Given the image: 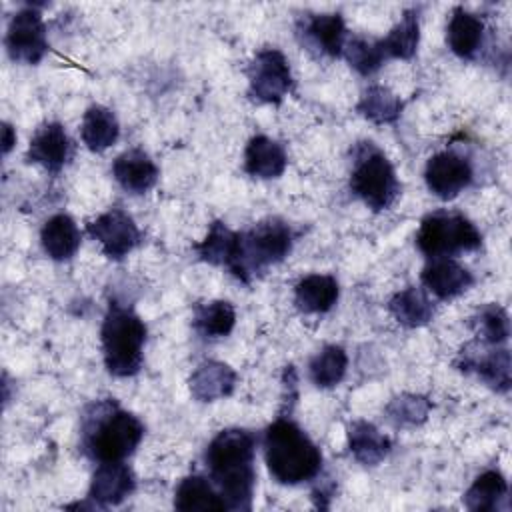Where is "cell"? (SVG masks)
I'll return each instance as SVG.
<instances>
[{
  "label": "cell",
  "mask_w": 512,
  "mask_h": 512,
  "mask_svg": "<svg viewBox=\"0 0 512 512\" xmlns=\"http://www.w3.org/2000/svg\"><path fill=\"white\" fill-rule=\"evenodd\" d=\"M256 436L244 428L218 432L204 454L210 480L228 510H250L256 486Z\"/></svg>",
  "instance_id": "1"
},
{
  "label": "cell",
  "mask_w": 512,
  "mask_h": 512,
  "mask_svg": "<svg viewBox=\"0 0 512 512\" xmlns=\"http://www.w3.org/2000/svg\"><path fill=\"white\" fill-rule=\"evenodd\" d=\"M144 436V424L114 398L96 400L82 412L80 446L96 462H122Z\"/></svg>",
  "instance_id": "2"
},
{
  "label": "cell",
  "mask_w": 512,
  "mask_h": 512,
  "mask_svg": "<svg viewBox=\"0 0 512 512\" xmlns=\"http://www.w3.org/2000/svg\"><path fill=\"white\" fill-rule=\"evenodd\" d=\"M264 458L272 478L296 486L320 474L322 452L290 416H278L264 432Z\"/></svg>",
  "instance_id": "3"
},
{
  "label": "cell",
  "mask_w": 512,
  "mask_h": 512,
  "mask_svg": "<svg viewBox=\"0 0 512 512\" xmlns=\"http://www.w3.org/2000/svg\"><path fill=\"white\" fill-rule=\"evenodd\" d=\"M106 370L112 376L128 378L142 368V348L146 342V324L118 300H110L100 330Z\"/></svg>",
  "instance_id": "4"
},
{
  "label": "cell",
  "mask_w": 512,
  "mask_h": 512,
  "mask_svg": "<svg viewBox=\"0 0 512 512\" xmlns=\"http://www.w3.org/2000/svg\"><path fill=\"white\" fill-rule=\"evenodd\" d=\"M350 190L372 212L388 210L400 194L392 162L374 142H358L352 150Z\"/></svg>",
  "instance_id": "5"
},
{
  "label": "cell",
  "mask_w": 512,
  "mask_h": 512,
  "mask_svg": "<svg viewBox=\"0 0 512 512\" xmlns=\"http://www.w3.org/2000/svg\"><path fill=\"white\" fill-rule=\"evenodd\" d=\"M292 244V228L284 220H260L246 232H240L238 258L232 268V276L244 284H250L258 272L282 262L290 254Z\"/></svg>",
  "instance_id": "6"
},
{
  "label": "cell",
  "mask_w": 512,
  "mask_h": 512,
  "mask_svg": "<svg viewBox=\"0 0 512 512\" xmlns=\"http://www.w3.org/2000/svg\"><path fill=\"white\" fill-rule=\"evenodd\" d=\"M418 250L430 258H452L460 252H472L482 246V234L464 214L432 212L422 218L416 232Z\"/></svg>",
  "instance_id": "7"
},
{
  "label": "cell",
  "mask_w": 512,
  "mask_h": 512,
  "mask_svg": "<svg viewBox=\"0 0 512 512\" xmlns=\"http://www.w3.org/2000/svg\"><path fill=\"white\" fill-rule=\"evenodd\" d=\"M292 88V72L278 48H262L248 68V94L262 104H280Z\"/></svg>",
  "instance_id": "8"
},
{
  "label": "cell",
  "mask_w": 512,
  "mask_h": 512,
  "mask_svg": "<svg viewBox=\"0 0 512 512\" xmlns=\"http://www.w3.org/2000/svg\"><path fill=\"white\" fill-rule=\"evenodd\" d=\"M6 50L14 62L38 64L48 52L46 24L38 6L20 8L8 22Z\"/></svg>",
  "instance_id": "9"
},
{
  "label": "cell",
  "mask_w": 512,
  "mask_h": 512,
  "mask_svg": "<svg viewBox=\"0 0 512 512\" xmlns=\"http://www.w3.org/2000/svg\"><path fill=\"white\" fill-rule=\"evenodd\" d=\"M454 366L466 374L474 372L486 386L500 394H506L510 390L512 364L510 352L506 348H496L480 340H474L458 352Z\"/></svg>",
  "instance_id": "10"
},
{
  "label": "cell",
  "mask_w": 512,
  "mask_h": 512,
  "mask_svg": "<svg viewBox=\"0 0 512 512\" xmlns=\"http://www.w3.org/2000/svg\"><path fill=\"white\" fill-rule=\"evenodd\" d=\"M86 232L102 246V252L110 260L126 258L142 238L134 218L118 206L106 210L96 220H90L86 224Z\"/></svg>",
  "instance_id": "11"
},
{
  "label": "cell",
  "mask_w": 512,
  "mask_h": 512,
  "mask_svg": "<svg viewBox=\"0 0 512 512\" xmlns=\"http://www.w3.org/2000/svg\"><path fill=\"white\" fill-rule=\"evenodd\" d=\"M428 190L440 200L456 198L472 182L470 160L454 150L434 154L424 170Z\"/></svg>",
  "instance_id": "12"
},
{
  "label": "cell",
  "mask_w": 512,
  "mask_h": 512,
  "mask_svg": "<svg viewBox=\"0 0 512 512\" xmlns=\"http://www.w3.org/2000/svg\"><path fill=\"white\" fill-rule=\"evenodd\" d=\"M72 154L74 146L64 126L60 122H46L30 138L26 156L30 162L40 164L44 170L56 174L68 164Z\"/></svg>",
  "instance_id": "13"
},
{
  "label": "cell",
  "mask_w": 512,
  "mask_h": 512,
  "mask_svg": "<svg viewBox=\"0 0 512 512\" xmlns=\"http://www.w3.org/2000/svg\"><path fill=\"white\" fill-rule=\"evenodd\" d=\"M136 488V476L124 462H102L92 474L88 498L96 506H116Z\"/></svg>",
  "instance_id": "14"
},
{
  "label": "cell",
  "mask_w": 512,
  "mask_h": 512,
  "mask_svg": "<svg viewBox=\"0 0 512 512\" xmlns=\"http://www.w3.org/2000/svg\"><path fill=\"white\" fill-rule=\"evenodd\" d=\"M420 280L440 300H452L474 284L472 272L454 258H430L420 272Z\"/></svg>",
  "instance_id": "15"
},
{
  "label": "cell",
  "mask_w": 512,
  "mask_h": 512,
  "mask_svg": "<svg viewBox=\"0 0 512 512\" xmlns=\"http://www.w3.org/2000/svg\"><path fill=\"white\" fill-rule=\"evenodd\" d=\"M116 182L130 194H144L158 182V166L140 148H130L116 156L112 164Z\"/></svg>",
  "instance_id": "16"
},
{
  "label": "cell",
  "mask_w": 512,
  "mask_h": 512,
  "mask_svg": "<svg viewBox=\"0 0 512 512\" xmlns=\"http://www.w3.org/2000/svg\"><path fill=\"white\" fill-rule=\"evenodd\" d=\"M188 386L198 402H214L232 394L236 372L220 360H204L190 374Z\"/></svg>",
  "instance_id": "17"
},
{
  "label": "cell",
  "mask_w": 512,
  "mask_h": 512,
  "mask_svg": "<svg viewBox=\"0 0 512 512\" xmlns=\"http://www.w3.org/2000/svg\"><path fill=\"white\" fill-rule=\"evenodd\" d=\"M286 164L288 156L280 142L264 134H256L248 140L244 150V170L250 176L262 180L278 178L286 170Z\"/></svg>",
  "instance_id": "18"
},
{
  "label": "cell",
  "mask_w": 512,
  "mask_h": 512,
  "mask_svg": "<svg viewBox=\"0 0 512 512\" xmlns=\"http://www.w3.org/2000/svg\"><path fill=\"white\" fill-rule=\"evenodd\" d=\"M484 40V22L474 12L456 6L446 26L448 48L462 60H472Z\"/></svg>",
  "instance_id": "19"
},
{
  "label": "cell",
  "mask_w": 512,
  "mask_h": 512,
  "mask_svg": "<svg viewBox=\"0 0 512 512\" xmlns=\"http://www.w3.org/2000/svg\"><path fill=\"white\" fill-rule=\"evenodd\" d=\"M40 242L48 258L62 262L76 254L82 242V234L68 214H54L48 218L40 230Z\"/></svg>",
  "instance_id": "20"
},
{
  "label": "cell",
  "mask_w": 512,
  "mask_h": 512,
  "mask_svg": "<svg viewBox=\"0 0 512 512\" xmlns=\"http://www.w3.org/2000/svg\"><path fill=\"white\" fill-rule=\"evenodd\" d=\"M340 296L338 280L330 274L304 276L294 288V302L306 314L328 312Z\"/></svg>",
  "instance_id": "21"
},
{
  "label": "cell",
  "mask_w": 512,
  "mask_h": 512,
  "mask_svg": "<svg viewBox=\"0 0 512 512\" xmlns=\"http://www.w3.org/2000/svg\"><path fill=\"white\" fill-rule=\"evenodd\" d=\"M348 448L362 466H378L388 456L392 442L372 422L354 420L348 426Z\"/></svg>",
  "instance_id": "22"
},
{
  "label": "cell",
  "mask_w": 512,
  "mask_h": 512,
  "mask_svg": "<svg viewBox=\"0 0 512 512\" xmlns=\"http://www.w3.org/2000/svg\"><path fill=\"white\" fill-rule=\"evenodd\" d=\"M238 244L240 232H234L224 222L216 220L210 224L206 238L196 242L192 248L196 250L200 260L214 266H226L232 272L238 258Z\"/></svg>",
  "instance_id": "23"
},
{
  "label": "cell",
  "mask_w": 512,
  "mask_h": 512,
  "mask_svg": "<svg viewBox=\"0 0 512 512\" xmlns=\"http://www.w3.org/2000/svg\"><path fill=\"white\" fill-rule=\"evenodd\" d=\"M304 38L308 44L318 48L330 58H338L346 42L344 18L336 12L332 14H312L304 22Z\"/></svg>",
  "instance_id": "24"
},
{
  "label": "cell",
  "mask_w": 512,
  "mask_h": 512,
  "mask_svg": "<svg viewBox=\"0 0 512 512\" xmlns=\"http://www.w3.org/2000/svg\"><path fill=\"white\" fill-rule=\"evenodd\" d=\"M118 134L120 124L110 108L102 104H92L86 108L80 124V136L88 150L104 152L118 140Z\"/></svg>",
  "instance_id": "25"
},
{
  "label": "cell",
  "mask_w": 512,
  "mask_h": 512,
  "mask_svg": "<svg viewBox=\"0 0 512 512\" xmlns=\"http://www.w3.org/2000/svg\"><path fill=\"white\" fill-rule=\"evenodd\" d=\"M388 310L400 326L420 328L428 324L434 316V304L426 294V288L408 286L396 292L388 300Z\"/></svg>",
  "instance_id": "26"
},
{
  "label": "cell",
  "mask_w": 512,
  "mask_h": 512,
  "mask_svg": "<svg viewBox=\"0 0 512 512\" xmlns=\"http://www.w3.org/2000/svg\"><path fill=\"white\" fill-rule=\"evenodd\" d=\"M174 508L182 512L192 510H228L220 492L200 474H190L180 480L174 494Z\"/></svg>",
  "instance_id": "27"
},
{
  "label": "cell",
  "mask_w": 512,
  "mask_h": 512,
  "mask_svg": "<svg viewBox=\"0 0 512 512\" xmlns=\"http://www.w3.org/2000/svg\"><path fill=\"white\" fill-rule=\"evenodd\" d=\"M508 482L498 470H486L478 474L472 486L464 492L462 502L472 512H492L500 508V502L506 500Z\"/></svg>",
  "instance_id": "28"
},
{
  "label": "cell",
  "mask_w": 512,
  "mask_h": 512,
  "mask_svg": "<svg viewBox=\"0 0 512 512\" xmlns=\"http://www.w3.org/2000/svg\"><path fill=\"white\" fill-rule=\"evenodd\" d=\"M420 42V16L418 8H408L404 10L402 18L392 26L386 38L380 40L386 58H400V60H410Z\"/></svg>",
  "instance_id": "29"
},
{
  "label": "cell",
  "mask_w": 512,
  "mask_h": 512,
  "mask_svg": "<svg viewBox=\"0 0 512 512\" xmlns=\"http://www.w3.org/2000/svg\"><path fill=\"white\" fill-rule=\"evenodd\" d=\"M402 106L404 104L400 96H396L390 88L382 84H372L362 92L356 110L360 116L374 124H392L400 118Z\"/></svg>",
  "instance_id": "30"
},
{
  "label": "cell",
  "mask_w": 512,
  "mask_h": 512,
  "mask_svg": "<svg viewBox=\"0 0 512 512\" xmlns=\"http://www.w3.org/2000/svg\"><path fill=\"white\" fill-rule=\"evenodd\" d=\"M236 310L228 300H210L194 306V328L206 338H222L232 332Z\"/></svg>",
  "instance_id": "31"
},
{
  "label": "cell",
  "mask_w": 512,
  "mask_h": 512,
  "mask_svg": "<svg viewBox=\"0 0 512 512\" xmlns=\"http://www.w3.org/2000/svg\"><path fill=\"white\" fill-rule=\"evenodd\" d=\"M346 368H348L346 350L338 344H328L318 354L312 356L308 364V374L318 388H332L342 382Z\"/></svg>",
  "instance_id": "32"
},
{
  "label": "cell",
  "mask_w": 512,
  "mask_h": 512,
  "mask_svg": "<svg viewBox=\"0 0 512 512\" xmlns=\"http://www.w3.org/2000/svg\"><path fill=\"white\" fill-rule=\"evenodd\" d=\"M472 328L480 342L500 346L510 336L508 312L500 304H484L472 316Z\"/></svg>",
  "instance_id": "33"
},
{
  "label": "cell",
  "mask_w": 512,
  "mask_h": 512,
  "mask_svg": "<svg viewBox=\"0 0 512 512\" xmlns=\"http://www.w3.org/2000/svg\"><path fill=\"white\" fill-rule=\"evenodd\" d=\"M342 54L348 64L362 76H370L388 60L380 40H370L366 36H352L344 42Z\"/></svg>",
  "instance_id": "34"
},
{
  "label": "cell",
  "mask_w": 512,
  "mask_h": 512,
  "mask_svg": "<svg viewBox=\"0 0 512 512\" xmlns=\"http://www.w3.org/2000/svg\"><path fill=\"white\" fill-rule=\"evenodd\" d=\"M432 402L420 394H400L386 406V418L394 426H418L428 418Z\"/></svg>",
  "instance_id": "35"
},
{
  "label": "cell",
  "mask_w": 512,
  "mask_h": 512,
  "mask_svg": "<svg viewBox=\"0 0 512 512\" xmlns=\"http://www.w3.org/2000/svg\"><path fill=\"white\" fill-rule=\"evenodd\" d=\"M14 144H16V132L8 122H4L2 124V152L8 154Z\"/></svg>",
  "instance_id": "36"
}]
</instances>
